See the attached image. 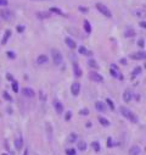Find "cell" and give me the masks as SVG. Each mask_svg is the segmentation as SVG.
Instances as JSON below:
<instances>
[{
    "instance_id": "4316f807",
    "label": "cell",
    "mask_w": 146,
    "mask_h": 155,
    "mask_svg": "<svg viewBox=\"0 0 146 155\" xmlns=\"http://www.w3.org/2000/svg\"><path fill=\"white\" fill-rule=\"evenodd\" d=\"M124 36H126V37H134V36H135L134 29H127L126 33H124Z\"/></svg>"
},
{
    "instance_id": "9a60e30c",
    "label": "cell",
    "mask_w": 146,
    "mask_h": 155,
    "mask_svg": "<svg viewBox=\"0 0 146 155\" xmlns=\"http://www.w3.org/2000/svg\"><path fill=\"white\" fill-rule=\"evenodd\" d=\"M65 42H66L67 46H68V48H71V49H74V48L77 46L76 42H74V40H73L72 38H69V37H67V38L65 39Z\"/></svg>"
},
{
    "instance_id": "484cf974",
    "label": "cell",
    "mask_w": 146,
    "mask_h": 155,
    "mask_svg": "<svg viewBox=\"0 0 146 155\" xmlns=\"http://www.w3.org/2000/svg\"><path fill=\"white\" fill-rule=\"evenodd\" d=\"M91 147L94 148V150H95V151H100V144H99V142H92L91 143Z\"/></svg>"
},
{
    "instance_id": "7a4b0ae2",
    "label": "cell",
    "mask_w": 146,
    "mask_h": 155,
    "mask_svg": "<svg viewBox=\"0 0 146 155\" xmlns=\"http://www.w3.org/2000/svg\"><path fill=\"white\" fill-rule=\"evenodd\" d=\"M51 56H53V61L55 65H61L62 62V54L60 53V50L53 49L51 50Z\"/></svg>"
},
{
    "instance_id": "1f68e13d",
    "label": "cell",
    "mask_w": 146,
    "mask_h": 155,
    "mask_svg": "<svg viewBox=\"0 0 146 155\" xmlns=\"http://www.w3.org/2000/svg\"><path fill=\"white\" fill-rule=\"evenodd\" d=\"M3 97H4V98H5L6 100H9V101H11V100H12L11 95H10V94H9L7 92H4V93H3Z\"/></svg>"
},
{
    "instance_id": "ab89813d",
    "label": "cell",
    "mask_w": 146,
    "mask_h": 155,
    "mask_svg": "<svg viewBox=\"0 0 146 155\" xmlns=\"http://www.w3.org/2000/svg\"><path fill=\"white\" fill-rule=\"evenodd\" d=\"M71 116H72V114H71V111H68V112L66 114V121H69V120H71Z\"/></svg>"
},
{
    "instance_id": "7402d4cb",
    "label": "cell",
    "mask_w": 146,
    "mask_h": 155,
    "mask_svg": "<svg viewBox=\"0 0 146 155\" xmlns=\"http://www.w3.org/2000/svg\"><path fill=\"white\" fill-rule=\"evenodd\" d=\"M88 64H89V66H90V67L95 68V70H97V68H99V65L96 64V61H95V60H92V59H91V60H89V62H88Z\"/></svg>"
},
{
    "instance_id": "d590c367",
    "label": "cell",
    "mask_w": 146,
    "mask_h": 155,
    "mask_svg": "<svg viewBox=\"0 0 146 155\" xmlns=\"http://www.w3.org/2000/svg\"><path fill=\"white\" fill-rule=\"evenodd\" d=\"M136 15H138V16H141V17H146V12L144 11V10H142V11H138Z\"/></svg>"
},
{
    "instance_id": "681fc988",
    "label": "cell",
    "mask_w": 146,
    "mask_h": 155,
    "mask_svg": "<svg viewBox=\"0 0 146 155\" xmlns=\"http://www.w3.org/2000/svg\"><path fill=\"white\" fill-rule=\"evenodd\" d=\"M3 155H6V154H3Z\"/></svg>"
},
{
    "instance_id": "5b68a950",
    "label": "cell",
    "mask_w": 146,
    "mask_h": 155,
    "mask_svg": "<svg viewBox=\"0 0 146 155\" xmlns=\"http://www.w3.org/2000/svg\"><path fill=\"white\" fill-rule=\"evenodd\" d=\"M71 92H72V94L77 97L79 94V92H80V84H79V82H73L72 86H71Z\"/></svg>"
},
{
    "instance_id": "7bdbcfd3",
    "label": "cell",
    "mask_w": 146,
    "mask_h": 155,
    "mask_svg": "<svg viewBox=\"0 0 146 155\" xmlns=\"http://www.w3.org/2000/svg\"><path fill=\"white\" fill-rule=\"evenodd\" d=\"M139 25H140V27H142V28H145V29H146V22H145V21H141Z\"/></svg>"
},
{
    "instance_id": "b9f144b4",
    "label": "cell",
    "mask_w": 146,
    "mask_h": 155,
    "mask_svg": "<svg viewBox=\"0 0 146 155\" xmlns=\"http://www.w3.org/2000/svg\"><path fill=\"white\" fill-rule=\"evenodd\" d=\"M79 11H82V12H88V9L87 7H79Z\"/></svg>"
},
{
    "instance_id": "ac0fdd59",
    "label": "cell",
    "mask_w": 146,
    "mask_h": 155,
    "mask_svg": "<svg viewBox=\"0 0 146 155\" xmlns=\"http://www.w3.org/2000/svg\"><path fill=\"white\" fill-rule=\"evenodd\" d=\"M99 122L101 123L102 126H105V127H108L110 126V121L105 117H99Z\"/></svg>"
},
{
    "instance_id": "ffe728a7",
    "label": "cell",
    "mask_w": 146,
    "mask_h": 155,
    "mask_svg": "<svg viewBox=\"0 0 146 155\" xmlns=\"http://www.w3.org/2000/svg\"><path fill=\"white\" fill-rule=\"evenodd\" d=\"M141 70H142V68H141L140 66H138V67H135V68H134V71H133V75H131V78H135V77H136V76H138V75L140 73V72H141Z\"/></svg>"
},
{
    "instance_id": "d6a6232c",
    "label": "cell",
    "mask_w": 146,
    "mask_h": 155,
    "mask_svg": "<svg viewBox=\"0 0 146 155\" xmlns=\"http://www.w3.org/2000/svg\"><path fill=\"white\" fill-rule=\"evenodd\" d=\"M66 154H67V155H76V149H73V148L67 149V150H66Z\"/></svg>"
},
{
    "instance_id": "ee69618b",
    "label": "cell",
    "mask_w": 146,
    "mask_h": 155,
    "mask_svg": "<svg viewBox=\"0 0 146 155\" xmlns=\"http://www.w3.org/2000/svg\"><path fill=\"white\" fill-rule=\"evenodd\" d=\"M17 31H18V32H23V31H24V27L18 26V27H17Z\"/></svg>"
},
{
    "instance_id": "8992f818",
    "label": "cell",
    "mask_w": 146,
    "mask_h": 155,
    "mask_svg": "<svg viewBox=\"0 0 146 155\" xmlns=\"http://www.w3.org/2000/svg\"><path fill=\"white\" fill-rule=\"evenodd\" d=\"M130 57L133 60H146V53L145 51H138V53L130 54Z\"/></svg>"
},
{
    "instance_id": "f6af8a7d",
    "label": "cell",
    "mask_w": 146,
    "mask_h": 155,
    "mask_svg": "<svg viewBox=\"0 0 146 155\" xmlns=\"http://www.w3.org/2000/svg\"><path fill=\"white\" fill-rule=\"evenodd\" d=\"M121 62H122L123 65H127V61H126V59H121Z\"/></svg>"
},
{
    "instance_id": "ba28073f",
    "label": "cell",
    "mask_w": 146,
    "mask_h": 155,
    "mask_svg": "<svg viewBox=\"0 0 146 155\" xmlns=\"http://www.w3.org/2000/svg\"><path fill=\"white\" fill-rule=\"evenodd\" d=\"M0 16H1L4 20H11L12 18V16H14V14H12V11H10V10H0Z\"/></svg>"
},
{
    "instance_id": "f546056e",
    "label": "cell",
    "mask_w": 146,
    "mask_h": 155,
    "mask_svg": "<svg viewBox=\"0 0 146 155\" xmlns=\"http://www.w3.org/2000/svg\"><path fill=\"white\" fill-rule=\"evenodd\" d=\"M37 16L38 17H40V18H48V17H50V14H46V12H37Z\"/></svg>"
},
{
    "instance_id": "7dc6e473",
    "label": "cell",
    "mask_w": 146,
    "mask_h": 155,
    "mask_svg": "<svg viewBox=\"0 0 146 155\" xmlns=\"http://www.w3.org/2000/svg\"><path fill=\"white\" fill-rule=\"evenodd\" d=\"M27 153H28V150L26 149V150H24V154H23V155H27Z\"/></svg>"
},
{
    "instance_id": "c3c4849f",
    "label": "cell",
    "mask_w": 146,
    "mask_h": 155,
    "mask_svg": "<svg viewBox=\"0 0 146 155\" xmlns=\"http://www.w3.org/2000/svg\"><path fill=\"white\" fill-rule=\"evenodd\" d=\"M34 1H45V0H34Z\"/></svg>"
},
{
    "instance_id": "603a6c76",
    "label": "cell",
    "mask_w": 146,
    "mask_h": 155,
    "mask_svg": "<svg viewBox=\"0 0 146 155\" xmlns=\"http://www.w3.org/2000/svg\"><path fill=\"white\" fill-rule=\"evenodd\" d=\"M10 36H11V31L7 29V31H6V34H5V36H4V38H3V42H1L3 44H6V42H7V39H9V37H10Z\"/></svg>"
},
{
    "instance_id": "f35d334b",
    "label": "cell",
    "mask_w": 146,
    "mask_h": 155,
    "mask_svg": "<svg viewBox=\"0 0 146 155\" xmlns=\"http://www.w3.org/2000/svg\"><path fill=\"white\" fill-rule=\"evenodd\" d=\"M79 114H80V115H88V114H89V110H88V109H84V110H82Z\"/></svg>"
},
{
    "instance_id": "836d02e7",
    "label": "cell",
    "mask_w": 146,
    "mask_h": 155,
    "mask_svg": "<svg viewBox=\"0 0 146 155\" xmlns=\"http://www.w3.org/2000/svg\"><path fill=\"white\" fill-rule=\"evenodd\" d=\"M106 103H107V105H108V106H110L112 110L114 109V104H113V101H112L111 99H106Z\"/></svg>"
},
{
    "instance_id": "d4e9b609",
    "label": "cell",
    "mask_w": 146,
    "mask_h": 155,
    "mask_svg": "<svg viewBox=\"0 0 146 155\" xmlns=\"http://www.w3.org/2000/svg\"><path fill=\"white\" fill-rule=\"evenodd\" d=\"M77 134L76 133H71L69 136H68V142H71V143H73V142H76L77 140Z\"/></svg>"
},
{
    "instance_id": "4fadbf2b",
    "label": "cell",
    "mask_w": 146,
    "mask_h": 155,
    "mask_svg": "<svg viewBox=\"0 0 146 155\" xmlns=\"http://www.w3.org/2000/svg\"><path fill=\"white\" fill-rule=\"evenodd\" d=\"M95 108H96L97 111H101V112L106 111V105H105V103H102V101H96L95 103Z\"/></svg>"
},
{
    "instance_id": "277c9868",
    "label": "cell",
    "mask_w": 146,
    "mask_h": 155,
    "mask_svg": "<svg viewBox=\"0 0 146 155\" xmlns=\"http://www.w3.org/2000/svg\"><path fill=\"white\" fill-rule=\"evenodd\" d=\"M110 73H111V76H113V77H116V78H119L121 81L123 79V75H121L119 73V70H118V67L114 65V64H112L111 65V71H110Z\"/></svg>"
},
{
    "instance_id": "8d00e7d4",
    "label": "cell",
    "mask_w": 146,
    "mask_h": 155,
    "mask_svg": "<svg viewBox=\"0 0 146 155\" xmlns=\"http://www.w3.org/2000/svg\"><path fill=\"white\" fill-rule=\"evenodd\" d=\"M138 45H139L140 48H144V45H145V43H144V39H139V42H138Z\"/></svg>"
},
{
    "instance_id": "7c38bea8",
    "label": "cell",
    "mask_w": 146,
    "mask_h": 155,
    "mask_svg": "<svg viewBox=\"0 0 146 155\" xmlns=\"http://www.w3.org/2000/svg\"><path fill=\"white\" fill-rule=\"evenodd\" d=\"M22 93H23V95L24 97H28V98H33L34 97V90L32 89V88H23V90H22Z\"/></svg>"
},
{
    "instance_id": "30bf717a",
    "label": "cell",
    "mask_w": 146,
    "mask_h": 155,
    "mask_svg": "<svg viewBox=\"0 0 146 155\" xmlns=\"http://www.w3.org/2000/svg\"><path fill=\"white\" fill-rule=\"evenodd\" d=\"M54 109L56 110L57 114H62V112H63V105H62V103L58 101V100H54Z\"/></svg>"
},
{
    "instance_id": "2e32d148",
    "label": "cell",
    "mask_w": 146,
    "mask_h": 155,
    "mask_svg": "<svg viewBox=\"0 0 146 155\" xmlns=\"http://www.w3.org/2000/svg\"><path fill=\"white\" fill-rule=\"evenodd\" d=\"M140 147H138V145H134V147H131L130 149H129V155H139L140 154Z\"/></svg>"
},
{
    "instance_id": "bcb514c9",
    "label": "cell",
    "mask_w": 146,
    "mask_h": 155,
    "mask_svg": "<svg viewBox=\"0 0 146 155\" xmlns=\"http://www.w3.org/2000/svg\"><path fill=\"white\" fill-rule=\"evenodd\" d=\"M7 78H9L10 81H14V79H12V76H11V75H7Z\"/></svg>"
},
{
    "instance_id": "52a82bcc",
    "label": "cell",
    "mask_w": 146,
    "mask_h": 155,
    "mask_svg": "<svg viewBox=\"0 0 146 155\" xmlns=\"http://www.w3.org/2000/svg\"><path fill=\"white\" fill-rule=\"evenodd\" d=\"M89 77H90V79H92L94 82H102V81H103V77H102L101 75H99L97 72H95V71H91L90 73H89Z\"/></svg>"
},
{
    "instance_id": "e0dca14e",
    "label": "cell",
    "mask_w": 146,
    "mask_h": 155,
    "mask_svg": "<svg viewBox=\"0 0 146 155\" xmlns=\"http://www.w3.org/2000/svg\"><path fill=\"white\" fill-rule=\"evenodd\" d=\"M73 71H74V75H76V77H80V76H82V70L79 68V66H78V64H77V62L73 64Z\"/></svg>"
},
{
    "instance_id": "5bb4252c",
    "label": "cell",
    "mask_w": 146,
    "mask_h": 155,
    "mask_svg": "<svg viewBox=\"0 0 146 155\" xmlns=\"http://www.w3.org/2000/svg\"><path fill=\"white\" fill-rule=\"evenodd\" d=\"M46 62H48V56H46V55L41 54V55L38 56V59H37V64H38V65H44V64H46Z\"/></svg>"
},
{
    "instance_id": "44dd1931",
    "label": "cell",
    "mask_w": 146,
    "mask_h": 155,
    "mask_svg": "<svg viewBox=\"0 0 146 155\" xmlns=\"http://www.w3.org/2000/svg\"><path fill=\"white\" fill-rule=\"evenodd\" d=\"M84 31L87 33H90L91 32V26H90V23H89V21H84Z\"/></svg>"
},
{
    "instance_id": "d6986e66",
    "label": "cell",
    "mask_w": 146,
    "mask_h": 155,
    "mask_svg": "<svg viewBox=\"0 0 146 155\" xmlns=\"http://www.w3.org/2000/svg\"><path fill=\"white\" fill-rule=\"evenodd\" d=\"M78 149H79V150H82V151L87 150V143H85L84 140H80V142H78Z\"/></svg>"
},
{
    "instance_id": "9c48e42d",
    "label": "cell",
    "mask_w": 146,
    "mask_h": 155,
    "mask_svg": "<svg viewBox=\"0 0 146 155\" xmlns=\"http://www.w3.org/2000/svg\"><path fill=\"white\" fill-rule=\"evenodd\" d=\"M15 148L17 150H21V149L23 148V138H22V136H18L15 139Z\"/></svg>"
},
{
    "instance_id": "6da1fadb",
    "label": "cell",
    "mask_w": 146,
    "mask_h": 155,
    "mask_svg": "<svg viewBox=\"0 0 146 155\" xmlns=\"http://www.w3.org/2000/svg\"><path fill=\"white\" fill-rule=\"evenodd\" d=\"M119 110H121V114H122V115L126 117V119H128L130 122H133V123H136V122H138L136 115H135L134 112H131L128 108H126V106H121Z\"/></svg>"
},
{
    "instance_id": "83f0119b",
    "label": "cell",
    "mask_w": 146,
    "mask_h": 155,
    "mask_svg": "<svg viewBox=\"0 0 146 155\" xmlns=\"http://www.w3.org/2000/svg\"><path fill=\"white\" fill-rule=\"evenodd\" d=\"M46 127H48V139L51 140L53 139V136H51V125L50 123H46Z\"/></svg>"
},
{
    "instance_id": "cb8c5ba5",
    "label": "cell",
    "mask_w": 146,
    "mask_h": 155,
    "mask_svg": "<svg viewBox=\"0 0 146 155\" xmlns=\"http://www.w3.org/2000/svg\"><path fill=\"white\" fill-rule=\"evenodd\" d=\"M79 53L83 54V55H90L91 54L90 51H88L87 48H84V46H79Z\"/></svg>"
},
{
    "instance_id": "f1b7e54d",
    "label": "cell",
    "mask_w": 146,
    "mask_h": 155,
    "mask_svg": "<svg viewBox=\"0 0 146 155\" xmlns=\"http://www.w3.org/2000/svg\"><path fill=\"white\" fill-rule=\"evenodd\" d=\"M50 12H55V14H57V15H63V12H62L60 9H57V7H51V9H50Z\"/></svg>"
},
{
    "instance_id": "60d3db41",
    "label": "cell",
    "mask_w": 146,
    "mask_h": 155,
    "mask_svg": "<svg viewBox=\"0 0 146 155\" xmlns=\"http://www.w3.org/2000/svg\"><path fill=\"white\" fill-rule=\"evenodd\" d=\"M0 5H1V6H6L7 5V0H0Z\"/></svg>"
},
{
    "instance_id": "74e56055",
    "label": "cell",
    "mask_w": 146,
    "mask_h": 155,
    "mask_svg": "<svg viewBox=\"0 0 146 155\" xmlns=\"http://www.w3.org/2000/svg\"><path fill=\"white\" fill-rule=\"evenodd\" d=\"M7 56H9L10 59H15V54L12 53V51H7Z\"/></svg>"
},
{
    "instance_id": "4dcf8cb0",
    "label": "cell",
    "mask_w": 146,
    "mask_h": 155,
    "mask_svg": "<svg viewBox=\"0 0 146 155\" xmlns=\"http://www.w3.org/2000/svg\"><path fill=\"white\" fill-rule=\"evenodd\" d=\"M12 90H14L15 93L18 92V83H17L16 81H12Z\"/></svg>"
},
{
    "instance_id": "3957f363",
    "label": "cell",
    "mask_w": 146,
    "mask_h": 155,
    "mask_svg": "<svg viewBox=\"0 0 146 155\" xmlns=\"http://www.w3.org/2000/svg\"><path fill=\"white\" fill-rule=\"evenodd\" d=\"M96 9L99 10V11H100L103 16L112 17V14H111V11H110V9H108L106 5H103V4H101V3H97V4H96Z\"/></svg>"
},
{
    "instance_id": "e575fe53",
    "label": "cell",
    "mask_w": 146,
    "mask_h": 155,
    "mask_svg": "<svg viewBox=\"0 0 146 155\" xmlns=\"http://www.w3.org/2000/svg\"><path fill=\"white\" fill-rule=\"evenodd\" d=\"M112 145H113V142H112V138L110 137V138L107 139V147H108V148H111Z\"/></svg>"
},
{
    "instance_id": "8fae6325",
    "label": "cell",
    "mask_w": 146,
    "mask_h": 155,
    "mask_svg": "<svg viewBox=\"0 0 146 155\" xmlns=\"http://www.w3.org/2000/svg\"><path fill=\"white\" fill-rule=\"evenodd\" d=\"M131 98H133L131 90L130 89H126V90H124V93H123V100L126 101V103H129L131 100Z\"/></svg>"
}]
</instances>
